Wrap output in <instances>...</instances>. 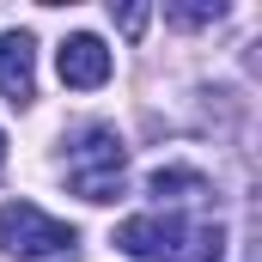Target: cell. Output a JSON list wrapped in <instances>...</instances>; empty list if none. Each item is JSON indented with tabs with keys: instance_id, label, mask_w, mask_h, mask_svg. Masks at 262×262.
I'll return each instance as SVG.
<instances>
[{
	"instance_id": "obj_6",
	"label": "cell",
	"mask_w": 262,
	"mask_h": 262,
	"mask_svg": "<svg viewBox=\"0 0 262 262\" xmlns=\"http://www.w3.org/2000/svg\"><path fill=\"white\" fill-rule=\"evenodd\" d=\"M146 189L159 201H189V195H207V177H201V171H152Z\"/></svg>"
},
{
	"instance_id": "obj_5",
	"label": "cell",
	"mask_w": 262,
	"mask_h": 262,
	"mask_svg": "<svg viewBox=\"0 0 262 262\" xmlns=\"http://www.w3.org/2000/svg\"><path fill=\"white\" fill-rule=\"evenodd\" d=\"M0 98L6 104H31L37 98V61H31V37L25 31L0 37Z\"/></svg>"
},
{
	"instance_id": "obj_2",
	"label": "cell",
	"mask_w": 262,
	"mask_h": 262,
	"mask_svg": "<svg viewBox=\"0 0 262 262\" xmlns=\"http://www.w3.org/2000/svg\"><path fill=\"white\" fill-rule=\"evenodd\" d=\"M67 183L85 201H116L122 183H128V146H122V134L104 128V122L79 128L73 146H67Z\"/></svg>"
},
{
	"instance_id": "obj_4",
	"label": "cell",
	"mask_w": 262,
	"mask_h": 262,
	"mask_svg": "<svg viewBox=\"0 0 262 262\" xmlns=\"http://www.w3.org/2000/svg\"><path fill=\"white\" fill-rule=\"evenodd\" d=\"M55 67H61V85H73V92H98L104 79H110V49L92 37V31H73L61 43V55H55Z\"/></svg>"
},
{
	"instance_id": "obj_8",
	"label": "cell",
	"mask_w": 262,
	"mask_h": 262,
	"mask_svg": "<svg viewBox=\"0 0 262 262\" xmlns=\"http://www.w3.org/2000/svg\"><path fill=\"white\" fill-rule=\"evenodd\" d=\"M110 18H116V25H122V31H128V37H140V31H146V18H152V12H146V6H122V12H110Z\"/></svg>"
},
{
	"instance_id": "obj_1",
	"label": "cell",
	"mask_w": 262,
	"mask_h": 262,
	"mask_svg": "<svg viewBox=\"0 0 262 262\" xmlns=\"http://www.w3.org/2000/svg\"><path fill=\"white\" fill-rule=\"evenodd\" d=\"M116 250L146 262H220L226 256V232L220 226H195L183 213H134L116 226Z\"/></svg>"
},
{
	"instance_id": "obj_9",
	"label": "cell",
	"mask_w": 262,
	"mask_h": 262,
	"mask_svg": "<svg viewBox=\"0 0 262 262\" xmlns=\"http://www.w3.org/2000/svg\"><path fill=\"white\" fill-rule=\"evenodd\" d=\"M0 165H6V134H0Z\"/></svg>"
},
{
	"instance_id": "obj_7",
	"label": "cell",
	"mask_w": 262,
	"mask_h": 262,
	"mask_svg": "<svg viewBox=\"0 0 262 262\" xmlns=\"http://www.w3.org/2000/svg\"><path fill=\"white\" fill-rule=\"evenodd\" d=\"M165 18L183 25V31H201V25H220V18H226V0H171Z\"/></svg>"
},
{
	"instance_id": "obj_3",
	"label": "cell",
	"mask_w": 262,
	"mask_h": 262,
	"mask_svg": "<svg viewBox=\"0 0 262 262\" xmlns=\"http://www.w3.org/2000/svg\"><path fill=\"white\" fill-rule=\"evenodd\" d=\"M73 226H61L55 213H43L37 201H6L0 207V250L18 262H37V256H61L73 250Z\"/></svg>"
}]
</instances>
